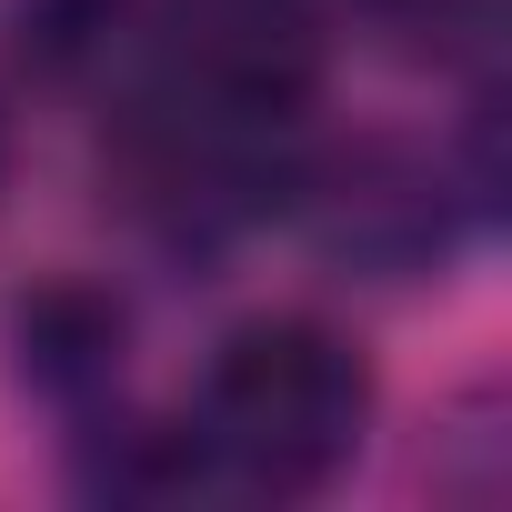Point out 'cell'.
<instances>
[{"instance_id":"cell-4","label":"cell","mask_w":512,"mask_h":512,"mask_svg":"<svg viewBox=\"0 0 512 512\" xmlns=\"http://www.w3.org/2000/svg\"><path fill=\"white\" fill-rule=\"evenodd\" d=\"M362 11H372L402 51H422V61H462V51H482V31H492V0H362Z\"/></svg>"},{"instance_id":"cell-2","label":"cell","mask_w":512,"mask_h":512,"mask_svg":"<svg viewBox=\"0 0 512 512\" xmlns=\"http://www.w3.org/2000/svg\"><path fill=\"white\" fill-rule=\"evenodd\" d=\"M322 241L342 262H372V272H412L442 251V181L432 161L412 151H352L332 161L322 181Z\"/></svg>"},{"instance_id":"cell-1","label":"cell","mask_w":512,"mask_h":512,"mask_svg":"<svg viewBox=\"0 0 512 512\" xmlns=\"http://www.w3.org/2000/svg\"><path fill=\"white\" fill-rule=\"evenodd\" d=\"M372 412V372L342 332L322 322H251L221 342L191 432H181V482L221 492H312L352 462Z\"/></svg>"},{"instance_id":"cell-3","label":"cell","mask_w":512,"mask_h":512,"mask_svg":"<svg viewBox=\"0 0 512 512\" xmlns=\"http://www.w3.org/2000/svg\"><path fill=\"white\" fill-rule=\"evenodd\" d=\"M21 372H31V392H51V402L111 392V372H121V312H111L101 292H81V282L31 292V302H21Z\"/></svg>"}]
</instances>
